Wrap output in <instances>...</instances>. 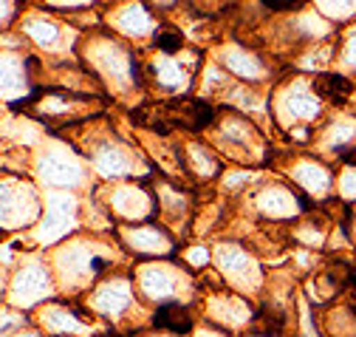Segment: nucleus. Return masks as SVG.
Listing matches in <instances>:
<instances>
[{
    "label": "nucleus",
    "mask_w": 356,
    "mask_h": 337,
    "mask_svg": "<svg viewBox=\"0 0 356 337\" xmlns=\"http://www.w3.org/2000/svg\"><path fill=\"white\" fill-rule=\"evenodd\" d=\"M170 119L178 122V125H184V128L198 131L212 119V108L207 102H198V100H181V102H175L170 108Z\"/></svg>",
    "instance_id": "f257e3e1"
},
{
    "label": "nucleus",
    "mask_w": 356,
    "mask_h": 337,
    "mask_svg": "<svg viewBox=\"0 0 356 337\" xmlns=\"http://www.w3.org/2000/svg\"><path fill=\"white\" fill-rule=\"evenodd\" d=\"M153 323H156V329L184 334V331H190L193 318H190V309H187V306H181V304H164V306H159V312H156Z\"/></svg>",
    "instance_id": "f03ea898"
},
{
    "label": "nucleus",
    "mask_w": 356,
    "mask_h": 337,
    "mask_svg": "<svg viewBox=\"0 0 356 337\" xmlns=\"http://www.w3.org/2000/svg\"><path fill=\"white\" fill-rule=\"evenodd\" d=\"M314 88L320 97L331 100V102H342L348 94H350V79L339 77V74H323L317 82H314Z\"/></svg>",
    "instance_id": "7ed1b4c3"
},
{
    "label": "nucleus",
    "mask_w": 356,
    "mask_h": 337,
    "mask_svg": "<svg viewBox=\"0 0 356 337\" xmlns=\"http://www.w3.org/2000/svg\"><path fill=\"white\" fill-rule=\"evenodd\" d=\"M156 46L161 52H167V54H175V52H181V46H184V34L178 31L175 26H161L156 31Z\"/></svg>",
    "instance_id": "20e7f679"
},
{
    "label": "nucleus",
    "mask_w": 356,
    "mask_h": 337,
    "mask_svg": "<svg viewBox=\"0 0 356 337\" xmlns=\"http://www.w3.org/2000/svg\"><path fill=\"white\" fill-rule=\"evenodd\" d=\"M254 331L257 334H266V337H280V331H283V315H277L272 309H263L260 318L254 320Z\"/></svg>",
    "instance_id": "39448f33"
},
{
    "label": "nucleus",
    "mask_w": 356,
    "mask_h": 337,
    "mask_svg": "<svg viewBox=\"0 0 356 337\" xmlns=\"http://www.w3.org/2000/svg\"><path fill=\"white\" fill-rule=\"evenodd\" d=\"M260 3L272 12H294V9L305 6V0H260Z\"/></svg>",
    "instance_id": "423d86ee"
},
{
    "label": "nucleus",
    "mask_w": 356,
    "mask_h": 337,
    "mask_svg": "<svg viewBox=\"0 0 356 337\" xmlns=\"http://www.w3.org/2000/svg\"><path fill=\"white\" fill-rule=\"evenodd\" d=\"M342 159H345L348 164H356V145H353L350 150H345V153H342Z\"/></svg>",
    "instance_id": "0eeeda50"
}]
</instances>
